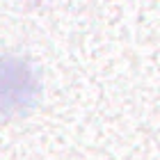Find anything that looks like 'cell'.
<instances>
[{
    "instance_id": "1",
    "label": "cell",
    "mask_w": 160,
    "mask_h": 160,
    "mask_svg": "<svg viewBox=\"0 0 160 160\" xmlns=\"http://www.w3.org/2000/svg\"><path fill=\"white\" fill-rule=\"evenodd\" d=\"M41 98V71L30 57L0 55V114L25 117Z\"/></svg>"
}]
</instances>
